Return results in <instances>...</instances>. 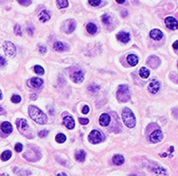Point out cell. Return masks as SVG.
<instances>
[{"mask_svg": "<svg viewBox=\"0 0 178 176\" xmlns=\"http://www.w3.org/2000/svg\"><path fill=\"white\" fill-rule=\"evenodd\" d=\"M29 114L30 117L36 123L38 124H45L48 121V117L44 114V112H42L38 107H36L34 105H30L29 107Z\"/></svg>", "mask_w": 178, "mask_h": 176, "instance_id": "cell-1", "label": "cell"}, {"mask_svg": "<svg viewBox=\"0 0 178 176\" xmlns=\"http://www.w3.org/2000/svg\"><path fill=\"white\" fill-rule=\"evenodd\" d=\"M122 119L128 128H133L135 125V116L129 108H124L122 111Z\"/></svg>", "mask_w": 178, "mask_h": 176, "instance_id": "cell-2", "label": "cell"}, {"mask_svg": "<svg viewBox=\"0 0 178 176\" xmlns=\"http://www.w3.org/2000/svg\"><path fill=\"white\" fill-rule=\"evenodd\" d=\"M131 98L130 95V90L128 85L122 84L118 88L117 92V101H120V102H127Z\"/></svg>", "mask_w": 178, "mask_h": 176, "instance_id": "cell-3", "label": "cell"}, {"mask_svg": "<svg viewBox=\"0 0 178 176\" xmlns=\"http://www.w3.org/2000/svg\"><path fill=\"white\" fill-rule=\"evenodd\" d=\"M88 140L92 144H98L102 140V135L99 131L93 130L88 135Z\"/></svg>", "mask_w": 178, "mask_h": 176, "instance_id": "cell-4", "label": "cell"}, {"mask_svg": "<svg viewBox=\"0 0 178 176\" xmlns=\"http://www.w3.org/2000/svg\"><path fill=\"white\" fill-rule=\"evenodd\" d=\"M3 48H4V51H5V53L8 56H11V57L15 56L16 48H15V46L12 42L6 41L3 44Z\"/></svg>", "mask_w": 178, "mask_h": 176, "instance_id": "cell-5", "label": "cell"}, {"mask_svg": "<svg viewBox=\"0 0 178 176\" xmlns=\"http://www.w3.org/2000/svg\"><path fill=\"white\" fill-rule=\"evenodd\" d=\"M70 77H71L73 82L76 83H81L84 79V72L81 70H77V71L72 72V73L70 74Z\"/></svg>", "mask_w": 178, "mask_h": 176, "instance_id": "cell-6", "label": "cell"}, {"mask_svg": "<svg viewBox=\"0 0 178 176\" xmlns=\"http://www.w3.org/2000/svg\"><path fill=\"white\" fill-rule=\"evenodd\" d=\"M165 24L167 26L168 29H172V30H175L177 29V27H178V23H177V20L175 19L174 17L172 16H168L165 18Z\"/></svg>", "mask_w": 178, "mask_h": 176, "instance_id": "cell-7", "label": "cell"}, {"mask_svg": "<svg viewBox=\"0 0 178 176\" xmlns=\"http://www.w3.org/2000/svg\"><path fill=\"white\" fill-rule=\"evenodd\" d=\"M162 139H163V133L161 130L153 131V132L150 134V140L153 143L160 142Z\"/></svg>", "mask_w": 178, "mask_h": 176, "instance_id": "cell-8", "label": "cell"}, {"mask_svg": "<svg viewBox=\"0 0 178 176\" xmlns=\"http://www.w3.org/2000/svg\"><path fill=\"white\" fill-rule=\"evenodd\" d=\"M159 89H160V83L156 80H152L148 85V90L152 94H156L159 91Z\"/></svg>", "mask_w": 178, "mask_h": 176, "instance_id": "cell-9", "label": "cell"}, {"mask_svg": "<svg viewBox=\"0 0 178 176\" xmlns=\"http://www.w3.org/2000/svg\"><path fill=\"white\" fill-rule=\"evenodd\" d=\"M16 126H17V129L22 133H25L26 131H28V129H29V124L27 122L26 119H18L16 120Z\"/></svg>", "mask_w": 178, "mask_h": 176, "instance_id": "cell-10", "label": "cell"}, {"mask_svg": "<svg viewBox=\"0 0 178 176\" xmlns=\"http://www.w3.org/2000/svg\"><path fill=\"white\" fill-rule=\"evenodd\" d=\"M63 123L67 129H69V130H72L75 126V121L73 119V117L69 115H67L66 116H63Z\"/></svg>", "mask_w": 178, "mask_h": 176, "instance_id": "cell-11", "label": "cell"}, {"mask_svg": "<svg viewBox=\"0 0 178 176\" xmlns=\"http://www.w3.org/2000/svg\"><path fill=\"white\" fill-rule=\"evenodd\" d=\"M43 83H44L43 80L40 78H31L28 82V84L32 88H39L42 86Z\"/></svg>", "mask_w": 178, "mask_h": 176, "instance_id": "cell-12", "label": "cell"}, {"mask_svg": "<svg viewBox=\"0 0 178 176\" xmlns=\"http://www.w3.org/2000/svg\"><path fill=\"white\" fill-rule=\"evenodd\" d=\"M75 29H76V22L73 19H69L66 23V27L63 28V30L67 33H71L74 31Z\"/></svg>", "mask_w": 178, "mask_h": 176, "instance_id": "cell-13", "label": "cell"}, {"mask_svg": "<svg viewBox=\"0 0 178 176\" xmlns=\"http://www.w3.org/2000/svg\"><path fill=\"white\" fill-rule=\"evenodd\" d=\"M117 39L120 40L121 43H128L130 41V34L125 31H120L117 34Z\"/></svg>", "mask_w": 178, "mask_h": 176, "instance_id": "cell-14", "label": "cell"}, {"mask_svg": "<svg viewBox=\"0 0 178 176\" xmlns=\"http://www.w3.org/2000/svg\"><path fill=\"white\" fill-rule=\"evenodd\" d=\"M110 121H111V117L108 114H102L99 116V122L102 126H108V124L110 123Z\"/></svg>", "mask_w": 178, "mask_h": 176, "instance_id": "cell-15", "label": "cell"}, {"mask_svg": "<svg viewBox=\"0 0 178 176\" xmlns=\"http://www.w3.org/2000/svg\"><path fill=\"white\" fill-rule=\"evenodd\" d=\"M50 19V13L47 11V10H44L40 12L39 14V20L42 22V23H45Z\"/></svg>", "mask_w": 178, "mask_h": 176, "instance_id": "cell-16", "label": "cell"}, {"mask_svg": "<svg viewBox=\"0 0 178 176\" xmlns=\"http://www.w3.org/2000/svg\"><path fill=\"white\" fill-rule=\"evenodd\" d=\"M151 38H153V40H160L163 37V33L161 30L159 29H153L150 32Z\"/></svg>", "mask_w": 178, "mask_h": 176, "instance_id": "cell-17", "label": "cell"}, {"mask_svg": "<svg viewBox=\"0 0 178 176\" xmlns=\"http://www.w3.org/2000/svg\"><path fill=\"white\" fill-rule=\"evenodd\" d=\"M127 62L131 66H135L138 65V56H135V54H130V55L127 56Z\"/></svg>", "mask_w": 178, "mask_h": 176, "instance_id": "cell-18", "label": "cell"}, {"mask_svg": "<svg viewBox=\"0 0 178 176\" xmlns=\"http://www.w3.org/2000/svg\"><path fill=\"white\" fill-rule=\"evenodd\" d=\"M1 130L3 133H5L6 134H9L12 132V126L10 122H3L1 124Z\"/></svg>", "mask_w": 178, "mask_h": 176, "instance_id": "cell-19", "label": "cell"}, {"mask_svg": "<svg viewBox=\"0 0 178 176\" xmlns=\"http://www.w3.org/2000/svg\"><path fill=\"white\" fill-rule=\"evenodd\" d=\"M113 163L116 166H120L124 163V157L121 154H116L113 157Z\"/></svg>", "mask_w": 178, "mask_h": 176, "instance_id": "cell-20", "label": "cell"}, {"mask_svg": "<svg viewBox=\"0 0 178 176\" xmlns=\"http://www.w3.org/2000/svg\"><path fill=\"white\" fill-rule=\"evenodd\" d=\"M75 158L79 162H84L85 160V152L84 151H78L75 154Z\"/></svg>", "mask_w": 178, "mask_h": 176, "instance_id": "cell-21", "label": "cell"}, {"mask_svg": "<svg viewBox=\"0 0 178 176\" xmlns=\"http://www.w3.org/2000/svg\"><path fill=\"white\" fill-rule=\"evenodd\" d=\"M139 76L142 79H147L150 76V70L148 68H146V67H141L139 69Z\"/></svg>", "mask_w": 178, "mask_h": 176, "instance_id": "cell-22", "label": "cell"}, {"mask_svg": "<svg viewBox=\"0 0 178 176\" xmlns=\"http://www.w3.org/2000/svg\"><path fill=\"white\" fill-rule=\"evenodd\" d=\"M53 48H54V50H56L58 52H62L66 49V47L62 42H56L55 44H54Z\"/></svg>", "mask_w": 178, "mask_h": 176, "instance_id": "cell-23", "label": "cell"}, {"mask_svg": "<svg viewBox=\"0 0 178 176\" xmlns=\"http://www.w3.org/2000/svg\"><path fill=\"white\" fill-rule=\"evenodd\" d=\"M86 30H87L89 33L94 34L97 32V26L93 23H88L86 25Z\"/></svg>", "mask_w": 178, "mask_h": 176, "instance_id": "cell-24", "label": "cell"}, {"mask_svg": "<svg viewBox=\"0 0 178 176\" xmlns=\"http://www.w3.org/2000/svg\"><path fill=\"white\" fill-rule=\"evenodd\" d=\"M56 3H57V7L59 9H63V8H66L68 6L67 0H57Z\"/></svg>", "mask_w": 178, "mask_h": 176, "instance_id": "cell-25", "label": "cell"}, {"mask_svg": "<svg viewBox=\"0 0 178 176\" xmlns=\"http://www.w3.org/2000/svg\"><path fill=\"white\" fill-rule=\"evenodd\" d=\"M12 157V152L11 151H5L2 154H1V160L3 161H7Z\"/></svg>", "mask_w": 178, "mask_h": 176, "instance_id": "cell-26", "label": "cell"}, {"mask_svg": "<svg viewBox=\"0 0 178 176\" xmlns=\"http://www.w3.org/2000/svg\"><path fill=\"white\" fill-rule=\"evenodd\" d=\"M66 140V136L63 134H58L56 135V141L58 143H63Z\"/></svg>", "mask_w": 178, "mask_h": 176, "instance_id": "cell-27", "label": "cell"}, {"mask_svg": "<svg viewBox=\"0 0 178 176\" xmlns=\"http://www.w3.org/2000/svg\"><path fill=\"white\" fill-rule=\"evenodd\" d=\"M34 72L36 74H38V75H44V73H45V70H44V68L42 66H40V65H35L34 66Z\"/></svg>", "mask_w": 178, "mask_h": 176, "instance_id": "cell-28", "label": "cell"}, {"mask_svg": "<svg viewBox=\"0 0 178 176\" xmlns=\"http://www.w3.org/2000/svg\"><path fill=\"white\" fill-rule=\"evenodd\" d=\"M111 21H112V17L110 16V15H108V14H104L103 16H102V22L105 25H109L111 23Z\"/></svg>", "mask_w": 178, "mask_h": 176, "instance_id": "cell-29", "label": "cell"}, {"mask_svg": "<svg viewBox=\"0 0 178 176\" xmlns=\"http://www.w3.org/2000/svg\"><path fill=\"white\" fill-rule=\"evenodd\" d=\"M88 2H89L90 5L93 6V7H98L100 5V3H102L100 0H88Z\"/></svg>", "mask_w": 178, "mask_h": 176, "instance_id": "cell-30", "label": "cell"}, {"mask_svg": "<svg viewBox=\"0 0 178 176\" xmlns=\"http://www.w3.org/2000/svg\"><path fill=\"white\" fill-rule=\"evenodd\" d=\"M88 89H89V91H90L91 93L95 94V93L99 90V86H98V85H96V84H91Z\"/></svg>", "mask_w": 178, "mask_h": 176, "instance_id": "cell-31", "label": "cell"}, {"mask_svg": "<svg viewBox=\"0 0 178 176\" xmlns=\"http://www.w3.org/2000/svg\"><path fill=\"white\" fill-rule=\"evenodd\" d=\"M12 101L14 102V103H19L21 101V97L19 95H13L12 97Z\"/></svg>", "mask_w": 178, "mask_h": 176, "instance_id": "cell-32", "label": "cell"}, {"mask_svg": "<svg viewBox=\"0 0 178 176\" xmlns=\"http://www.w3.org/2000/svg\"><path fill=\"white\" fill-rule=\"evenodd\" d=\"M18 1V3H20L21 5H23V6H29V5H30V3H31V1L30 0H17Z\"/></svg>", "mask_w": 178, "mask_h": 176, "instance_id": "cell-33", "label": "cell"}, {"mask_svg": "<svg viewBox=\"0 0 178 176\" xmlns=\"http://www.w3.org/2000/svg\"><path fill=\"white\" fill-rule=\"evenodd\" d=\"M14 32H15L17 35H22V29H21V26L16 25V26L14 27Z\"/></svg>", "mask_w": 178, "mask_h": 176, "instance_id": "cell-34", "label": "cell"}, {"mask_svg": "<svg viewBox=\"0 0 178 176\" xmlns=\"http://www.w3.org/2000/svg\"><path fill=\"white\" fill-rule=\"evenodd\" d=\"M14 149H15V151H16L17 152H20L22 151V149H23L22 144H21V143H17L16 145H15V147H14Z\"/></svg>", "mask_w": 178, "mask_h": 176, "instance_id": "cell-35", "label": "cell"}, {"mask_svg": "<svg viewBox=\"0 0 178 176\" xmlns=\"http://www.w3.org/2000/svg\"><path fill=\"white\" fill-rule=\"evenodd\" d=\"M79 121H80V123L83 124V125H86V124L89 123L88 119H79Z\"/></svg>", "mask_w": 178, "mask_h": 176, "instance_id": "cell-36", "label": "cell"}, {"mask_svg": "<svg viewBox=\"0 0 178 176\" xmlns=\"http://www.w3.org/2000/svg\"><path fill=\"white\" fill-rule=\"evenodd\" d=\"M48 134V132L47 130L41 131V132H39V136H40V137H45V136H47Z\"/></svg>", "mask_w": 178, "mask_h": 176, "instance_id": "cell-37", "label": "cell"}, {"mask_svg": "<svg viewBox=\"0 0 178 176\" xmlns=\"http://www.w3.org/2000/svg\"><path fill=\"white\" fill-rule=\"evenodd\" d=\"M89 107L87 106V105H85L84 108H83V110H81V112H83V114H84V115H86V114H88L89 113Z\"/></svg>", "mask_w": 178, "mask_h": 176, "instance_id": "cell-38", "label": "cell"}, {"mask_svg": "<svg viewBox=\"0 0 178 176\" xmlns=\"http://www.w3.org/2000/svg\"><path fill=\"white\" fill-rule=\"evenodd\" d=\"M39 51H40V53L45 54V52H47V48H45V46H40L39 47Z\"/></svg>", "mask_w": 178, "mask_h": 176, "instance_id": "cell-39", "label": "cell"}, {"mask_svg": "<svg viewBox=\"0 0 178 176\" xmlns=\"http://www.w3.org/2000/svg\"><path fill=\"white\" fill-rule=\"evenodd\" d=\"M5 64H6V60H5V59H4L3 57L0 56V66L5 65Z\"/></svg>", "mask_w": 178, "mask_h": 176, "instance_id": "cell-40", "label": "cell"}, {"mask_svg": "<svg viewBox=\"0 0 178 176\" xmlns=\"http://www.w3.org/2000/svg\"><path fill=\"white\" fill-rule=\"evenodd\" d=\"M177 46H178V41H175L172 47H173V48H174V50H175L176 52H177Z\"/></svg>", "mask_w": 178, "mask_h": 176, "instance_id": "cell-41", "label": "cell"}, {"mask_svg": "<svg viewBox=\"0 0 178 176\" xmlns=\"http://www.w3.org/2000/svg\"><path fill=\"white\" fill-rule=\"evenodd\" d=\"M116 1H117V3H118V4H122V3H124L125 0H116Z\"/></svg>", "mask_w": 178, "mask_h": 176, "instance_id": "cell-42", "label": "cell"}, {"mask_svg": "<svg viewBox=\"0 0 178 176\" xmlns=\"http://www.w3.org/2000/svg\"><path fill=\"white\" fill-rule=\"evenodd\" d=\"M4 112V109H3V107L0 105V114H1V113H3Z\"/></svg>", "mask_w": 178, "mask_h": 176, "instance_id": "cell-43", "label": "cell"}, {"mask_svg": "<svg viewBox=\"0 0 178 176\" xmlns=\"http://www.w3.org/2000/svg\"><path fill=\"white\" fill-rule=\"evenodd\" d=\"M160 156H161V157H166V156H167V153H161Z\"/></svg>", "mask_w": 178, "mask_h": 176, "instance_id": "cell-44", "label": "cell"}, {"mask_svg": "<svg viewBox=\"0 0 178 176\" xmlns=\"http://www.w3.org/2000/svg\"><path fill=\"white\" fill-rule=\"evenodd\" d=\"M31 98H32V100H34V98H37V96H35V95H33V96H31Z\"/></svg>", "mask_w": 178, "mask_h": 176, "instance_id": "cell-45", "label": "cell"}, {"mask_svg": "<svg viewBox=\"0 0 178 176\" xmlns=\"http://www.w3.org/2000/svg\"><path fill=\"white\" fill-rule=\"evenodd\" d=\"M59 175H66V173H63V172H61V173H59Z\"/></svg>", "mask_w": 178, "mask_h": 176, "instance_id": "cell-46", "label": "cell"}, {"mask_svg": "<svg viewBox=\"0 0 178 176\" xmlns=\"http://www.w3.org/2000/svg\"><path fill=\"white\" fill-rule=\"evenodd\" d=\"M1 98H2V95H1V92H0V100H1Z\"/></svg>", "mask_w": 178, "mask_h": 176, "instance_id": "cell-47", "label": "cell"}]
</instances>
